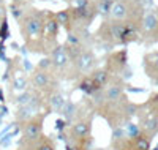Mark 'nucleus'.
I'll return each mask as SVG.
<instances>
[{
  "instance_id": "f257e3e1",
  "label": "nucleus",
  "mask_w": 158,
  "mask_h": 150,
  "mask_svg": "<svg viewBox=\"0 0 158 150\" xmlns=\"http://www.w3.org/2000/svg\"><path fill=\"white\" fill-rule=\"evenodd\" d=\"M48 11L27 6L22 18L18 21L19 30L25 44L32 52H43V30Z\"/></svg>"
},
{
  "instance_id": "f03ea898",
  "label": "nucleus",
  "mask_w": 158,
  "mask_h": 150,
  "mask_svg": "<svg viewBox=\"0 0 158 150\" xmlns=\"http://www.w3.org/2000/svg\"><path fill=\"white\" fill-rule=\"evenodd\" d=\"M95 36L100 40V41L106 43L109 46L127 44V43H131V41H135V40H138L139 25L104 19L103 24L100 25V29L97 30Z\"/></svg>"
},
{
  "instance_id": "7ed1b4c3",
  "label": "nucleus",
  "mask_w": 158,
  "mask_h": 150,
  "mask_svg": "<svg viewBox=\"0 0 158 150\" xmlns=\"http://www.w3.org/2000/svg\"><path fill=\"white\" fill-rule=\"evenodd\" d=\"M142 16L144 13H142V5L139 0H114L109 16L106 19L139 25Z\"/></svg>"
},
{
  "instance_id": "20e7f679",
  "label": "nucleus",
  "mask_w": 158,
  "mask_h": 150,
  "mask_svg": "<svg viewBox=\"0 0 158 150\" xmlns=\"http://www.w3.org/2000/svg\"><path fill=\"white\" fill-rule=\"evenodd\" d=\"M48 57L51 60V71L60 82L62 81H73V59L63 44L54 48Z\"/></svg>"
},
{
  "instance_id": "39448f33",
  "label": "nucleus",
  "mask_w": 158,
  "mask_h": 150,
  "mask_svg": "<svg viewBox=\"0 0 158 150\" xmlns=\"http://www.w3.org/2000/svg\"><path fill=\"white\" fill-rule=\"evenodd\" d=\"M46 112H41L29 120L22 122L21 125V139L18 142V148L19 150H27L30 145H33L41 136L44 134L43 133V128H44V119H46Z\"/></svg>"
},
{
  "instance_id": "423d86ee",
  "label": "nucleus",
  "mask_w": 158,
  "mask_h": 150,
  "mask_svg": "<svg viewBox=\"0 0 158 150\" xmlns=\"http://www.w3.org/2000/svg\"><path fill=\"white\" fill-rule=\"evenodd\" d=\"M29 85L44 97V95L60 89V81L54 76L52 71L35 68V70L30 73V76H29Z\"/></svg>"
},
{
  "instance_id": "0eeeda50",
  "label": "nucleus",
  "mask_w": 158,
  "mask_h": 150,
  "mask_svg": "<svg viewBox=\"0 0 158 150\" xmlns=\"http://www.w3.org/2000/svg\"><path fill=\"white\" fill-rule=\"evenodd\" d=\"M98 59L95 56L94 49H84L77 54L73 59V81H77L79 77H82L89 74L90 71H94L97 68Z\"/></svg>"
},
{
  "instance_id": "6e6552de",
  "label": "nucleus",
  "mask_w": 158,
  "mask_h": 150,
  "mask_svg": "<svg viewBox=\"0 0 158 150\" xmlns=\"http://www.w3.org/2000/svg\"><path fill=\"white\" fill-rule=\"evenodd\" d=\"M127 52L125 51H118V52H114L108 57L106 60V66H104V70H106L111 76H117L120 77V74L123 71H127Z\"/></svg>"
},
{
  "instance_id": "1a4fd4ad",
  "label": "nucleus",
  "mask_w": 158,
  "mask_h": 150,
  "mask_svg": "<svg viewBox=\"0 0 158 150\" xmlns=\"http://www.w3.org/2000/svg\"><path fill=\"white\" fill-rule=\"evenodd\" d=\"M158 33V13L149 11L142 16L139 22V36L144 38H152Z\"/></svg>"
},
{
  "instance_id": "9d476101",
  "label": "nucleus",
  "mask_w": 158,
  "mask_h": 150,
  "mask_svg": "<svg viewBox=\"0 0 158 150\" xmlns=\"http://www.w3.org/2000/svg\"><path fill=\"white\" fill-rule=\"evenodd\" d=\"M67 103V98L60 89L51 92L48 95H44V112H56V114H60L62 109Z\"/></svg>"
},
{
  "instance_id": "9b49d317",
  "label": "nucleus",
  "mask_w": 158,
  "mask_h": 150,
  "mask_svg": "<svg viewBox=\"0 0 158 150\" xmlns=\"http://www.w3.org/2000/svg\"><path fill=\"white\" fill-rule=\"evenodd\" d=\"M144 70L153 82L158 84V52L147 54L144 57Z\"/></svg>"
},
{
  "instance_id": "f8f14e48",
  "label": "nucleus",
  "mask_w": 158,
  "mask_h": 150,
  "mask_svg": "<svg viewBox=\"0 0 158 150\" xmlns=\"http://www.w3.org/2000/svg\"><path fill=\"white\" fill-rule=\"evenodd\" d=\"M27 150H57V145L56 142L52 141V138H49V136H41L33 145H30Z\"/></svg>"
},
{
  "instance_id": "ddd939ff",
  "label": "nucleus",
  "mask_w": 158,
  "mask_h": 150,
  "mask_svg": "<svg viewBox=\"0 0 158 150\" xmlns=\"http://www.w3.org/2000/svg\"><path fill=\"white\" fill-rule=\"evenodd\" d=\"M112 2H114V0H94L97 15H100V16H103L104 19H106V18L109 16V11H111Z\"/></svg>"
},
{
  "instance_id": "4468645a",
  "label": "nucleus",
  "mask_w": 158,
  "mask_h": 150,
  "mask_svg": "<svg viewBox=\"0 0 158 150\" xmlns=\"http://www.w3.org/2000/svg\"><path fill=\"white\" fill-rule=\"evenodd\" d=\"M54 16H56L59 25L63 27V29L68 32V30H70V27H71V15H70V10H68V8H67V10H62V11L56 13Z\"/></svg>"
},
{
  "instance_id": "2eb2a0df",
  "label": "nucleus",
  "mask_w": 158,
  "mask_h": 150,
  "mask_svg": "<svg viewBox=\"0 0 158 150\" xmlns=\"http://www.w3.org/2000/svg\"><path fill=\"white\" fill-rule=\"evenodd\" d=\"M25 8H27V6H21V5H15V3H11L10 10H11V15H13V18H15L16 21H19V19L22 18V15H24Z\"/></svg>"
},
{
  "instance_id": "dca6fc26",
  "label": "nucleus",
  "mask_w": 158,
  "mask_h": 150,
  "mask_svg": "<svg viewBox=\"0 0 158 150\" xmlns=\"http://www.w3.org/2000/svg\"><path fill=\"white\" fill-rule=\"evenodd\" d=\"M15 5H21V6H29V3L32 2V0H11Z\"/></svg>"
},
{
  "instance_id": "f3484780",
  "label": "nucleus",
  "mask_w": 158,
  "mask_h": 150,
  "mask_svg": "<svg viewBox=\"0 0 158 150\" xmlns=\"http://www.w3.org/2000/svg\"><path fill=\"white\" fill-rule=\"evenodd\" d=\"M90 150H108V148H95V147H92Z\"/></svg>"
},
{
  "instance_id": "a211bd4d",
  "label": "nucleus",
  "mask_w": 158,
  "mask_h": 150,
  "mask_svg": "<svg viewBox=\"0 0 158 150\" xmlns=\"http://www.w3.org/2000/svg\"><path fill=\"white\" fill-rule=\"evenodd\" d=\"M67 2H70V0H67Z\"/></svg>"
},
{
  "instance_id": "6ab92c4d",
  "label": "nucleus",
  "mask_w": 158,
  "mask_h": 150,
  "mask_svg": "<svg viewBox=\"0 0 158 150\" xmlns=\"http://www.w3.org/2000/svg\"><path fill=\"white\" fill-rule=\"evenodd\" d=\"M18 150H19V148H18Z\"/></svg>"
}]
</instances>
